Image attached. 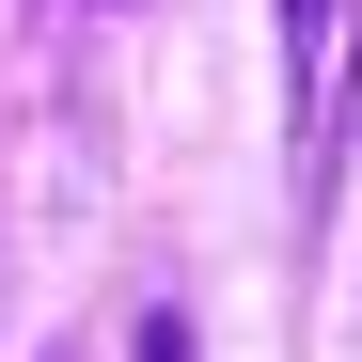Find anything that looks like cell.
Here are the masks:
<instances>
[{"mask_svg":"<svg viewBox=\"0 0 362 362\" xmlns=\"http://www.w3.org/2000/svg\"><path fill=\"white\" fill-rule=\"evenodd\" d=\"M315 79H331V0H284V110L315 127Z\"/></svg>","mask_w":362,"mask_h":362,"instance_id":"obj_1","label":"cell"}]
</instances>
